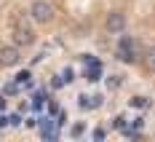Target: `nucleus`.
<instances>
[{
	"mask_svg": "<svg viewBox=\"0 0 155 142\" xmlns=\"http://www.w3.org/2000/svg\"><path fill=\"white\" fill-rule=\"evenodd\" d=\"M30 16L38 24H48V22H54V5L46 3V0H35L32 8H30Z\"/></svg>",
	"mask_w": 155,
	"mask_h": 142,
	"instance_id": "f257e3e1",
	"label": "nucleus"
},
{
	"mask_svg": "<svg viewBox=\"0 0 155 142\" xmlns=\"http://www.w3.org/2000/svg\"><path fill=\"white\" fill-rule=\"evenodd\" d=\"M147 64L155 70V51H150V54H147Z\"/></svg>",
	"mask_w": 155,
	"mask_h": 142,
	"instance_id": "0eeeda50",
	"label": "nucleus"
},
{
	"mask_svg": "<svg viewBox=\"0 0 155 142\" xmlns=\"http://www.w3.org/2000/svg\"><path fill=\"white\" fill-rule=\"evenodd\" d=\"M104 27H107V32H123L126 30V14H120V11H112V14H107V22H104Z\"/></svg>",
	"mask_w": 155,
	"mask_h": 142,
	"instance_id": "20e7f679",
	"label": "nucleus"
},
{
	"mask_svg": "<svg viewBox=\"0 0 155 142\" xmlns=\"http://www.w3.org/2000/svg\"><path fill=\"white\" fill-rule=\"evenodd\" d=\"M35 43V30H32L30 24H24V22H16L14 24V46H32Z\"/></svg>",
	"mask_w": 155,
	"mask_h": 142,
	"instance_id": "f03ea898",
	"label": "nucleus"
},
{
	"mask_svg": "<svg viewBox=\"0 0 155 142\" xmlns=\"http://www.w3.org/2000/svg\"><path fill=\"white\" fill-rule=\"evenodd\" d=\"M27 78H30V73H19V75H16V80H19V83H27Z\"/></svg>",
	"mask_w": 155,
	"mask_h": 142,
	"instance_id": "6e6552de",
	"label": "nucleus"
},
{
	"mask_svg": "<svg viewBox=\"0 0 155 142\" xmlns=\"http://www.w3.org/2000/svg\"><path fill=\"white\" fill-rule=\"evenodd\" d=\"M80 107H99V96H80Z\"/></svg>",
	"mask_w": 155,
	"mask_h": 142,
	"instance_id": "39448f33",
	"label": "nucleus"
},
{
	"mask_svg": "<svg viewBox=\"0 0 155 142\" xmlns=\"http://www.w3.org/2000/svg\"><path fill=\"white\" fill-rule=\"evenodd\" d=\"M131 105H134V107H144V105H147V99H144V96H134V99H131Z\"/></svg>",
	"mask_w": 155,
	"mask_h": 142,
	"instance_id": "423d86ee",
	"label": "nucleus"
},
{
	"mask_svg": "<svg viewBox=\"0 0 155 142\" xmlns=\"http://www.w3.org/2000/svg\"><path fill=\"white\" fill-rule=\"evenodd\" d=\"M19 62H21L19 46H3L0 48V67H16Z\"/></svg>",
	"mask_w": 155,
	"mask_h": 142,
	"instance_id": "7ed1b4c3",
	"label": "nucleus"
},
{
	"mask_svg": "<svg viewBox=\"0 0 155 142\" xmlns=\"http://www.w3.org/2000/svg\"><path fill=\"white\" fill-rule=\"evenodd\" d=\"M110 86H112V89H118V86H120V78H118V75H112V80H107Z\"/></svg>",
	"mask_w": 155,
	"mask_h": 142,
	"instance_id": "1a4fd4ad",
	"label": "nucleus"
}]
</instances>
